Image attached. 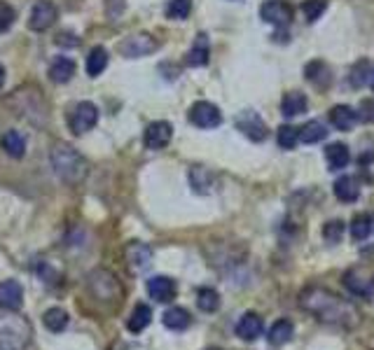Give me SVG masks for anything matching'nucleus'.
<instances>
[{
  "mask_svg": "<svg viewBox=\"0 0 374 350\" xmlns=\"http://www.w3.org/2000/svg\"><path fill=\"white\" fill-rule=\"evenodd\" d=\"M164 327H169V330H173V332H182V330H187L189 327V322H192V318H189V313L185 308H180V306H173V308H169L164 313Z\"/></svg>",
  "mask_w": 374,
  "mask_h": 350,
  "instance_id": "nucleus-25",
  "label": "nucleus"
},
{
  "mask_svg": "<svg viewBox=\"0 0 374 350\" xmlns=\"http://www.w3.org/2000/svg\"><path fill=\"white\" fill-rule=\"evenodd\" d=\"M173 138V126L169 121H152V124L145 128L143 143L148 150H164Z\"/></svg>",
  "mask_w": 374,
  "mask_h": 350,
  "instance_id": "nucleus-12",
  "label": "nucleus"
},
{
  "mask_svg": "<svg viewBox=\"0 0 374 350\" xmlns=\"http://www.w3.org/2000/svg\"><path fill=\"white\" fill-rule=\"evenodd\" d=\"M325 162L330 166V171H341L351 162V152L344 143H330L325 147Z\"/></svg>",
  "mask_w": 374,
  "mask_h": 350,
  "instance_id": "nucleus-21",
  "label": "nucleus"
},
{
  "mask_svg": "<svg viewBox=\"0 0 374 350\" xmlns=\"http://www.w3.org/2000/svg\"><path fill=\"white\" fill-rule=\"evenodd\" d=\"M300 306L323 325L341 327V330H356L363 320L353 301L325 290V287H307L300 294Z\"/></svg>",
  "mask_w": 374,
  "mask_h": 350,
  "instance_id": "nucleus-1",
  "label": "nucleus"
},
{
  "mask_svg": "<svg viewBox=\"0 0 374 350\" xmlns=\"http://www.w3.org/2000/svg\"><path fill=\"white\" fill-rule=\"evenodd\" d=\"M276 143L284 150H295V145L300 143V128H295V126H288L284 124L276 131Z\"/></svg>",
  "mask_w": 374,
  "mask_h": 350,
  "instance_id": "nucleus-35",
  "label": "nucleus"
},
{
  "mask_svg": "<svg viewBox=\"0 0 374 350\" xmlns=\"http://www.w3.org/2000/svg\"><path fill=\"white\" fill-rule=\"evenodd\" d=\"M307 96L302 94V91H288L284 96V101H281V112H284V117L293 119V117H300L307 112Z\"/></svg>",
  "mask_w": 374,
  "mask_h": 350,
  "instance_id": "nucleus-17",
  "label": "nucleus"
},
{
  "mask_svg": "<svg viewBox=\"0 0 374 350\" xmlns=\"http://www.w3.org/2000/svg\"><path fill=\"white\" fill-rule=\"evenodd\" d=\"M157 49H159V42L152 35H148V33L129 35L124 42H119V54L127 56V59L148 56V54H152V52H157Z\"/></svg>",
  "mask_w": 374,
  "mask_h": 350,
  "instance_id": "nucleus-6",
  "label": "nucleus"
},
{
  "mask_svg": "<svg viewBox=\"0 0 374 350\" xmlns=\"http://www.w3.org/2000/svg\"><path fill=\"white\" fill-rule=\"evenodd\" d=\"M372 91H374V75H372Z\"/></svg>",
  "mask_w": 374,
  "mask_h": 350,
  "instance_id": "nucleus-43",
  "label": "nucleus"
},
{
  "mask_svg": "<svg viewBox=\"0 0 374 350\" xmlns=\"http://www.w3.org/2000/svg\"><path fill=\"white\" fill-rule=\"evenodd\" d=\"M150 322H152V310H150V306H148V303H139V306L132 310V315H129L127 327H129V332L139 334V332H143Z\"/></svg>",
  "mask_w": 374,
  "mask_h": 350,
  "instance_id": "nucleus-26",
  "label": "nucleus"
},
{
  "mask_svg": "<svg viewBox=\"0 0 374 350\" xmlns=\"http://www.w3.org/2000/svg\"><path fill=\"white\" fill-rule=\"evenodd\" d=\"M327 117H330V124L337 128V131H351L356 124H358V112L353 108H349V105H334V108L327 112Z\"/></svg>",
  "mask_w": 374,
  "mask_h": 350,
  "instance_id": "nucleus-15",
  "label": "nucleus"
},
{
  "mask_svg": "<svg viewBox=\"0 0 374 350\" xmlns=\"http://www.w3.org/2000/svg\"><path fill=\"white\" fill-rule=\"evenodd\" d=\"M124 262H127V266L134 273L145 271L152 264V248L148 246V243H141V241L127 243V248H124Z\"/></svg>",
  "mask_w": 374,
  "mask_h": 350,
  "instance_id": "nucleus-10",
  "label": "nucleus"
},
{
  "mask_svg": "<svg viewBox=\"0 0 374 350\" xmlns=\"http://www.w3.org/2000/svg\"><path fill=\"white\" fill-rule=\"evenodd\" d=\"M57 19H59L57 5L52 3V0H40V3H35L33 10H30L28 28L30 30H37V33H42V30H47V28L54 26Z\"/></svg>",
  "mask_w": 374,
  "mask_h": 350,
  "instance_id": "nucleus-9",
  "label": "nucleus"
},
{
  "mask_svg": "<svg viewBox=\"0 0 374 350\" xmlns=\"http://www.w3.org/2000/svg\"><path fill=\"white\" fill-rule=\"evenodd\" d=\"M344 285L353 294H361V296H370L372 294V283L365 276H361V271H349L344 276Z\"/></svg>",
  "mask_w": 374,
  "mask_h": 350,
  "instance_id": "nucleus-30",
  "label": "nucleus"
},
{
  "mask_svg": "<svg viewBox=\"0 0 374 350\" xmlns=\"http://www.w3.org/2000/svg\"><path fill=\"white\" fill-rule=\"evenodd\" d=\"M0 147H3L12 159H21L26 155V138L19 131L10 128V131H5L3 138H0Z\"/></svg>",
  "mask_w": 374,
  "mask_h": 350,
  "instance_id": "nucleus-22",
  "label": "nucleus"
},
{
  "mask_svg": "<svg viewBox=\"0 0 374 350\" xmlns=\"http://www.w3.org/2000/svg\"><path fill=\"white\" fill-rule=\"evenodd\" d=\"M105 66H108V52H105V47H94L87 56V75L89 78H98L105 71Z\"/></svg>",
  "mask_w": 374,
  "mask_h": 350,
  "instance_id": "nucleus-27",
  "label": "nucleus"
},
{
  "mask_svg": "<svg viewBox=\"0 0 374 350\" xmlns=\"http://www.w3.org/2000/svg\"><path fill=\"white\" fill-rule=\"evenodd\" d=\"M259 17L267 24H271L274 28H286L295 17L293 5L286 3V0H267V3L259 7Z\"/></svg>",
  "mask_w": 374,
  "mask_h": 350,
  "instance_id": "nucleus-5",
  "label": "nucleus"
},
{
  "mask_svg": "<svg viewBox=\"0 0 374 350\" xmlns=\"http://www.w3.org/2000/svg\"><path fill=\"white\" fill-rule=\"evenodd\" d=\"M370 75H372L370 61H358V64L353 66V71H351V75H349V82L353 87H365L368 85V80H370Z\"/></svg>",
  "mask_w": 374,
  "mask_h": 350,
  "instance_id": "nucleus-36",
  "label": "nucleus"
},
{
  "mask_svg": "<svg viewBox=\"0 0 374 350\" xmlns=\"http://www.w3.org/2000/svg\"><path fill=\"white\" fill-rule=\"evenodd\" d=\"M14 19H17V12H14V7L10 3H5V0H0V33H5V30H10Z\"/></svg>",
  "mask_w": 374,
  "mask_h": 350,
  "instance_id": "nucleus-38",
  "label": "nucleus"
},
{
  "mask_svg": "<svg viewBox=\"0 0 374 350\" xmlns=\"http://www.w3.org/2000/svg\"><path fill=\"white\" fill-rule=\"evenodd\" d=\"M175 292H178V287L169 278V276H155L148 280V294L152 296L155 301L159 303H169L175 299Z\"/></svg>",
  "mask_w": 374,
  "mask_h": 350,
  "instance_id": "nucleus-14",
  "label": "nucleus"
},
{
  "mask_svg": "<svg viewBox=\"0 0 374 350\" xmlns=\"http://www.w3.org/2000/svg\"><path fill=\"white\" fill-rule=\"evenodd\" d=\"M89 287L91 292H94V296H98V299H115V294H119V285L112 273L98 269L89 276Z\"/></svg>",
  "mask_w": 374,
  "mask_h": 350,
  "instance_id": "nucleus-11",
  "label": "nucleus"
},
{
  "mask_svg": "<svg viewBox=\"0 0 374 350\" xmlns=\"http://www.w3.org/2000/svg\"><path fill=\"white\" fill-rule=\"evenodd\" d=\"M209 56H211L209 35H206V33H199V35H197L194 44H192V47H189V52H187V66L201 68V66L209 64Z\"/></svg>",
  "mask_w": 374,
  "mask_h": 350,
  "instance_id": "nucleus-18",
  "label": "nucleus"
},
{
  "mask_svg": "<svg viewBox=\"0 0 374 350\" xmlns=\"http://www.w3.org/2000/svg\"><path fill=\"white\" fill-rule=\"evenodd\" d=\"M334 196L344 203H353L361 196V185L353 175H341V178L334 182Z\"/></svg>",
  "mask_w": 374,
  "mask_h": 350,
  "instance_id": "nucleus-20",
  "label": "nucleus"
},
{
  "mask_svg": "<svg viewBox=\"0 0 374 350\" xmlns=\"http://www.w3.org/2000/svg\"><path fill=\"white\" fill-rule=\"evenodd\" d=\"M325 126L320 124V121H307L302 128H300V140L304 143V145H316V143L325 140Z\"/></svg>",
  "mask_w": 374,
  "mask_h": 350,
  "instance_id": "nucleus-29",
  "label": "nucleus"
},
{
  "mask_svg": "<svg viewBox=\"0 0 374 350\" xmlns=\"http://www.w3.org/2000/svg\"><path fill=\"white\" fill-rule=\"evenodd\" d=\"M361 110H363V115H358V117L365 121H374V103L372 101H363Z\"/></svg>",
  "mask_w": 374,
  "mask_h": 350,
  "instance_id": "nucleus-40",
  "label": "nucleus"
},
{
  "mask_svg": "<svg viewBox=\"0 0 374 350\" xmlns=\"http://www.w3.org/2000/svg\"><path fill=\"white\" fill-rule=\"evenodd\" d=\"M197 306H199L204 313H213V310L220 308V296L216 290H211V287H201L199 292H197Z\"/></svg>",
  "mask_w": 374,
  "mask_h": 350,
  "instance_id": "nucleus-32",
  "label": "nucleus"
},
{
  "mask_svg": "<svg viewBox=\"0 0 374 350\" xmlns=\"http://www.w3.org/2000/svg\"><path fill=\"white\" fill-rule=\"evenodd\" d=\"M96 121H98V108L94 103L82 101L73 108L71 117H68V126H71V131L75 135H82V133L91 131V128L96 126Z\"/></svg>",
  "mask_w": 374,
  "mask_h": 350,
  "instance_id": "nucleus-4",
  "label": "nucleus"
},
{
  "mask_svg": "<svg viewBox=\"0 0 374 350\" xmlns=\"http://www.w3.org/2000/svg\"><path fill=\"white\" fill-rule=\"evenodd\" d=\"M33 330L26 318L17 313L0 315V350H24L30 344Z\"/></svg>",
  "mask_w": 374,
  "mask_h": 350,
  "instance_id": "nucleus-3",
  "label": "nucleus"
},
{
  "mask_svg": "<svg viewBox=\"0 0 374 350\" xmlns=\"http://www.w3.org/2000/svg\"><path fill=\"white\" fill-rule=\"evenodd\" d=\"M262 334V318L257 313H246L236 322V337L243 341H255Z\"/></svg>",
  "mask_w": 374,
  "mask_h": 350,
  "instance_id": "nucleus-19",
  "label": "nucleus"
},
{
  "mask_svg": "<svg viewBox=\"0 0 374 350\" xmlns=\"http://www.w3.org/2000/svg\"><path fill=\"white\" fill-rule=\"evenodd\" d=\"M344 222H339V219H332V222H327L323 227V236H325V241H330V243H339L341 241V236H344Z\"/></svg>",
  "mask_w": 374,
  "mask_h": 350,
  "instance_id": "nucleus-39",
  "label": "nucleus"
},
{
  "mask_svg": "<svg viewBox=\"0 0 374 350\" xmlns=\"http://www.w3.org/2000/svg\"><path fill=\"white\" fill-rule=\"evenodd\" d=\"M349 229L356 241H365L372 234V217L370 215H356L353 219H351Z\"/></svg>",
  "mask_w": 374,
  "mask_h": 350,
  "instance_id": "nucleus-33",
  "label": "nucleus"
},
{
  "mask_svg": "<svg viewBox=\"0 0 374 350\" xmlns=\"http://www.w3.org/2000/svg\"><path fill=\"white\" fill-rule=\"evenodd\" d=\"M327 10V3L325 0H304L302 3V12L304 17H307L309 24H314L320 17H323V12Z\"/></svg>",
  "mask_w": 374,
  "mask_h": 350,
  "instance_id": "nucleus-37",
  "label": "nucleus"
},
{
  "mask_svg": "<svg viewBox=\"0 0 374 350\" xmlns=\"http://www.w3.org/2000/svg\"><path fill=\"white\" fill-rule=\"evenodd\" d=\"M49 80L54 82V85H66L68 80L75 75V61L66 59V56H59L54 64L49 66Z\"/></svg>",
  "mask_w": 374,
  "mask_h": 350,
  "instance_id": "nucleus-23",
  "label": "nucleus"
},
{
  "mask_svg": "<svg viewBox=\"0 0 374 350\" xmlns=\"http://www.w3.org/2000/svg\"><path fill=\"white\" fill-rule=\"evenodd\" d=\"M3 85H5V68L0 66V87H3Z\"/></svg>",
  "mask_w": 374,
  "mask_h": 350,
  "instance_id": "nucleus-42",
  "label": "nucleus"
},
{
  "mask_svg": "<svg viewBox=\"0 0 374 350\" xmlns=\"http://www.w3.org/2000/svg\"><path fill=\"white\" fill-rule=\"evenodd\" d=\"M24 301V287L19 280H0V308L17 310Z\"/></svg>",
  "mask_w": 374,
  "mask_h": 350,
  "instance_id": "nucleus-13",
  "label": "nucleus"
},
{
  "mask_svg": "<svg viewBox=\"0 0 374 350\" xmlns=\"http://www.w3.org/2000/svg\"><path fill=\"white\" fill-rule=\"evenodd\" d=\"M189 185H192L197 194H211L213 185H216V175L206 166H192L189 169Z\"/></svg>",
  "mask_w": 374,
  "mask_h": 350,
  "instance_id": "nucleus-16",
  "label": "nucleus"
},
{
  "mask_svg": "<svg viewBox=\"0 0 374 350\" xmlns=\"http://www.w3.org/2000/svg\"><path fill=\"white\" fill-rule=\"evenodd\" d=\"M189 12H192V0H169V5H166V17L175 21L187 19Z\"/></svg>",
  "mask_w": 374,
  "mask_h": 350,
  "instance_id": "nucleus-34",
  "label": "nucleus"
},
{
  "mask_svg": "<svg viewBox=\"0 0 374 350\" xmlns=\"http://www.w3.org/2000/svg\"><path fill=\"white\" fill-rule=\"evenodd\" d=\"M304 73H307V80L311 82V85H316L318 89H325L332 82L330 66H325L323 61H311Z\"/></svg>",
  "mask_w": 374,
  "mask_h": 350,
  "instance_id": "nucleus-24",
  "label": "nucleus"
},
{
  "mask_svg": "<svg viewBox=\"0 0 374 350\" xmlns=\"http://www.w3.org/2000/svg\"><path fill=\"white\" fill-rule=\"evenodd\" d=\"M49 159H52V169H54V173L64 182H68V185H80V182L87 178V173H89L87 159L73 145H68V143H57V145L52 147Z\"/></svg>",
  "mask_w": 374,
  "mask_h": 350,
  "instance_id": "nucleus-2",
  "label": "nucleus"
},
{
  "mask_svg": "<svg viewBox=\"0 0 374 350\" xmlns=\"http://www.w3.org/2000/svg\"><path fill=\"white\" fill-rule=\"evenodd\" d=\"M234 124H236V128L246 135L248 140H255V143H262L264 138H267V124H264V119L257 115L255 110H243V112H239L236 115V119H234Z\"/></svg>",
  "mask_w": 374,
  "mask_h": 350,
  "instance_id": "nucleus-7",
  "label": "nucleus"
},
{
  "mask_svg": "<svg viewBox=\"0 0 374 350\" xmlns=\"http://www.w3.org/2000/svg\"><path fill=\"white\" fill-rule=\"evenodd\" d=\"M295 334V327L290 320H279L274 322V327L269 330V346H286Z\"/></svg>",
  "mask_w": 374,
  "mask_h": 350,
  "instance_id": "nucleus-28",
  "label": "nucleus"
},
{
  "mask_svg": "<svg viewBox=\"0 0 374 350\" xmlns=\"http://www.w3.org/2000/svg\"><path fill=\"white\" fill-rule=\"evenodd\" d=\"M370 162H374V152H365V155L361 157V164L365 166V164H370Z\"/></svg>",
  "mask_w": 374,
  "mask_h": 350,
  "instance_id": "nucleus-41",
  "label": "nucleus"
},
{
  "mask_svg": "<svg viewBox=\"0 0 374 350\" xmlns=\"http://www.w3.org/2000/svg\"><path fill=\"white\" fill-rule=\"evenodd\" d=\"M187 117L197 128H216L223 124V112H220L218 105H213L209 101L194 103L192 108H189Z\"/></svg>",
  "mask_w": 374,
  "mask_h": 350,
  "instance_id": "nucleus-8",
  "label": "nucleus"
},
{
  "mask_svg": "<svg viewBox=\"0 0 374 350\" xmlns=\"http://www.w3.org/2000/svg\"><path fill=\"white\" fill-rule=\"evenodd\" d=\"M42 322H45V327H47L49 332L59 334V332H64L68 327V313L64 308H49V310H45Z\"/></svg>",
  "mask_w": 374,
  "mask_h": 350,
  "instance_id": "nucleus-31",
  "label": "nucleus"
}]
</instances>
